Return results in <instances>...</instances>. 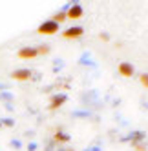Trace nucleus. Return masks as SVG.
I'll use <instances>...</instances> for the list:
<instances>
[{
  "label": "nucleus",
  "instance_id": "obj_1",
  "mask_svg": "<svg viewBox=\"0 0 148 151\" xmlns=\"http://www.w3.org/2000/svg\"><path fill=\"white\" fill-rule=\"evenodd\" d=\"M59 29H60V24H57L55 20H44L38 27H37V33H40V35H55V33H59Z\"/></svg>",
  "mask_w": 148,
  "mask_h": 151
},
{
  "label": "nucleus",
  "instance_id": "obj_2",
  "mask_svg": "<svg viewBox=\"0 0 148 151\" xmlns=\"http://www.w3.org/2000/svg\"><path fill=\"white\" fill-rule=\"evenodd\" d=\"M144 138H146V133L141 131V129H137V131L128 133L126 137H121V142H132V146H135L139 142H144Z\"/></svg>",
  "mask_w": 148,
  "mask_h": 151
},
{
  "label": "nucleus",
  "instance_id": "obj_3",
  "mask_svg": "<svg viewBox=\"0 0 148 151\" xmlns=\"http://www.w3.org/2000/svg\"><path fill=\"white\" fill-rule=\"evenodd\" d=\"M66 100H68V95L66 93L53 95V96H51V100H49V109H59L62 104H66Z\"/></svg>",
  "mask_w": 148,
  "mask_h": 151
},
{
  "label": "nucleus",
  "instance_id": "obj_4",
  "mask_svg": "<svg viewBox=\"0 0 148 151\" xmlns=\"http://www.w3.org/2000/svg\"><path fill=\"white\" fill-rule=\"evenodd\" d=\"M11 78L13 80H29V78H33V73H31V69H26V68H22V69H15L13 73H11Z\"/></svg>",
  "mask_w": 148,
  "mask_h": 151
},
{
  "label": "nucleus",
  "instance_id": "obj_5",
  "mask_svg": "<svg viewBox=\"0 0 148 151\" xmlns=\"http://www.w3.org/2000/svg\"><path fill=\"white\" fill-rule=\"evenodd\" d=\"M82 13H84L82 6H81L79 2H73V4H71V7L68 9L66 17H68V18H71V20H75V18H81V17H82Z\"/></svg>",
  "mask_w": 148,
  "mask_h": 151
},
{
  "label": "nucleus",
  "instance_id": "obj_6",
  "mask_svg": "<svg viewBox=\"0 0 148 151\" xmlns=\"http://www.w3.org/2000/svg\"><path fill=\"white\" fill-rule=\"evenodd\" d=\"M82 33H84V27L82 26H71L62 35H64L66 38H79V37H82Z\"/></svg>",
  "mask_w": 148,
  "mask_h": 151
},
{
  "label": "nucleus",
  "instance_id": "obj_7",
  "mask_svg": "<svg viewBox=\"0 0 148 151\" xmlns=\"http://www.w3.org/2000/svg\"><path fill=\"white\" fill-rule=\"evenodd\" d=\"M119 73H121V77H133L135 68L132 66L130 62H121L119 64Z\"/></svg>",
  "mask_w": 148,
  "mask_h": 151
},
{
  "label": "nucleus",
  "instance_id": "obj_8",
  "mask_svg": "<svg viewBox=\"0 0 148 151\" xmlns=\"http://www.w3.org/2000/svg\"><path fill=\"white\" fill-rule=\"evenodd\" d=\"M38 55L37 47H22L18 49V58H35Z\"/></svg>",
  "mask_w": 148,
  "mask_h": 151
},
{
  "label": "nucleus",
  "instance_id": "obj_9",
  "mask_svg": "<svg viewBox=\"0 0 148 151\" xmlns=\"http://www.w3.org/2000/svg\"><path fill=\"white\" fill-rule=\"evenodd\" d=\"M53 140H55V142H62V144H64V142H70L71 137L68 133H64L62 129H59V131L55 133V137H53Z\"/></svg>",
  "mask_w": 148,
  "mask_h": 151
},
{
  "label": "nucleus",
  "instance_id": "obj_10",
  "mask_svg": "<svg viewBox=\"0 0 148 151\" xmlns=\"http://www.w3.org/2000/svg\"><path fill=\"white\" fill-rule=\"evenodd\" d=\"M79 64L81 66H91V68H95V62H93V58H91V55L86 51L84 55L81 57V60H79Z\"/></svg>",
  "mask_w": 148,
  "mask_h": 151
},
{
  "label": "nucleus",
  "instance_id": "obj_11",
  "mask_svg": "<svg viewBox=\"0 0 148 151\" xmlns=\"http://www.w3.org/2000/svg\"><path fill=\"white\" fill-rule=\"evenodd\" d=\"M71 116H75V118H91V111H88V109H75V111H71Z\"/></svg>",
  "mask_w": 148,
  "mask_h": 151
},
{
  "label": "nucleus",
  "instance_id": "obj_12",
  "mask_svg": "<svg viewBox=\"0 0 148 151\" xmlns=\"http://www.w3.org/2000/svg\"><path fill=\"white\" fill-rule=\"evenodd\" d=\"M51 20H55L57 24H60V22H64V20H68V17H66V11H62V9H60L59 13H55V17L51 18Z\"/></svg>",
  "mask_w": 148,
  "mask_h": 151
},
{
  "label": "nucleus",
  "instance_id": "obj_13",
  "mask_svg": "<svg viewBox=\"0 0 148 151\" xmlns=\"http://www.w3.org/2000/svg\"><path fill=\"white\" fill-rule=\"evenodd\" d=\"M37 51H38V55H48V53H49V46L48 44H42V46L37 47Z\"/></svg>",
  "mask_w": 148,
  "mask_h": 151
},
{
  "label": "nucleus",
  "instance_id": "obj_14",
  "mask_svg": "<svg viewBox=\"0 0 148 151\" xmlns=\"http://www.w3.org/2000/svg\"><path fill=\"white\" fill-rule=\"evenodd\" d=\"M62 68H64V62H62L60 58H57V60H55V66H53V71H55V73H59Z\"/></svg>",
  "mask_w": 148,
  "mask_h": 151
},
{
  "label": "nucleus",
  "instance_id": "obj_15",
  "mask_svg": "<svg viewBox=\"0 0 148 151\" xmlns=\"http://www.w3.org/2000/svg\"><path fill=\"white\" fill-rule=\"evenodd\" d=\"M2 126H7V127H13V126H15V120H13V118H4V120H2Z\"/></svg>",
  "mask_w": 148,
  "mask_h": 151
},
{
  "label": "nucleus",
  "instance_id": "obj_16",
  "mask_svg": "<svg viewBox=\"0 0 148 151\" xmlns=\"http://www.w3.org/2000/svg\"><path fill=\"white\" fill-rule=\"evenodd\" d=\"M139 78H141V84L144 86V88H148V73H143Z\"/></svg>",
  "mask_w": 148,
  "mask_h": 151
},
{
  "label": "nucleus",
  "instance_id": "obj_17",
  "mask_svg": "<svg viewBox=\"0 0 148 151\" xmlns=\"http://www.w3.org/2000/svg\"><path fill=\"white\" fill-rule=\"evenodd\" d=\"M133 149H135V151H146V144H144V142H139V144L133 146Z\"/></svg>",
  "mask_w": 148,
  "mask_h": 151
},
{
  "label": "nucleus",
  "instance_id": "obj_18",
  "mask_svg": "<svg viewBox=\"0 0 148 151\" xmlns=\"http://www.w3.org/2000/svg\"><path fill=\"white\" fill-rule=\"evenodd\" d=\"M11 146H13V147H17V149H20V147H22V142L15 138V140H11Z\"/></svg>",
  "mask_w": 148,
  "mask_h": 151
},
{
  "label": "nucleus",
  "instance_id": "obj_19",
  "mask_svg": "<svg viewBox=\"0 0 148 151\" xmlns=\"http://www.w3.org/2000/svg\"><path fill=\"white\" fill-rule=\"evenodd\" d=\"M84 151H102V149H101V146H90V147H86Z\"/></svg>",
  "mask_w": 148,
  "mask_h": 151
},
{
  "label": "nucleus",
  "instance_id": "obj_20",
  "mask_svg": "<svg viewBox=\"0 0 148 151\" xmlns=\"http://www.w3.org/2000/svg\"><path fill=\"white\" fill-rule=\"evenodd\" d=\"M37 147H38V146H37L35 142H31V144L28 146V151H37Z\"/></svg>",
  "mask_w": 148,
  "mask_h": 151
},
{
  "label": "nucleus",
  "instance_id": "obj_21",
  "mask_svg": "<svg viewBox=\"0 0 148 151\" xmlns=\"http://www.w3.org/2000/svg\"><path fill=\"white\" fill-rule=\"evenodd\" d=\"M101 40H106V42H108V40H110V35H108V33H101Z\"/></svg>",
  "mask_w": 148,
  "mask_h": 151
},
{
  "label": "nucleus",
  "instance_id": "obj_22",
  "mask_svg": "<svg viewBox=\"0 0 148 151\" xmlns=\"http://www.w3.org/2000/svg\"><path fill=\"white\" fill-rule=\"evenodd\" d=\"M2 99H6V100H11V99H13V96H11V95H9V93H2Z\"/></svg>",
  "mask_w": 148,
  "mask_h": 151
},
{
  "label": "nucleus",
  "instance_id": "obj_23",
  "mask_svg": "<svg viewBox=\"0 0 148 151\" xmlns=\"http://www.w3.org/2000/svg\"><path fill=\"white\" fill-rule=\"evenodd\" d=\"M57 151H68V149H64V147H60V149H57Z\"/></svg>",
  "mask_w": 148,
  "mask_h": 151
},
{
  "label": "nucleus",
  "instance_id": "obj_24",
  "mask_svg": "<svg viewBox=\"0 0 148 151\" xmlns=\"http://www.w3.org/2000/svg\"><path fill=\"white\" fill-rule=\"evenodd\" d=\"M144 106H146V107H148V102H146V104H144Z\"/></svg>",
  "mask_w": 148,
  "mask_h": 151
},
{
  "label": "nucleus",
  "instance_id": "obj_25",
  "mask_svg": "<svg viewBox=\"0 0 148 151\" xmlns=\"http://www.w3.org/2000/svg\"><path fill=\"white\" fill-rule=\"evenodd\" d=\"M0 127H2V122H0Z\"/></svg>",
  "mask_w": 148,
  "mask_h": 151
}]
</instances>
